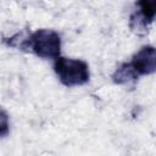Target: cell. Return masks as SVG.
<instances>
[{
    "mask_svg": "<svg viewBox=\"0 0 156 156\" xmlns=\"http://www.w3.org/2000/svg\"><path fill=\"white\" fill-rule=\"evenodd\" d=\"M5 41L10 46L32 51L40 58H57L61 52V37L54 29L41 28L21 40L11 37Z\"/></svg>",
    "mask_w": 156,
    "mask_h": 156,
    "instance_id": "cell-1",
    "label": "cell"
},
{
    "mask_svg": "<svg viewBox=\"0 0 156 156\" xmlns=\"http://www.w3.org/2000/svg\"><path fill=\"white\" fill-rule=\"evenodd\" d=\"M54 71L65 87H78L89 82L90 72L85 61L58 56L54 62Z\"/></svg>",
    "mask_w": 156,
    "mask_h": 156,
    "instance_id": "cell-2",
    "label": "cell"
},
{
    "mask_svg": "<svg viewBox=\"0 0 156 156\" xmlns=\"http://www.w3.org/2000/svg\"><path fill=\"white\" fill-rule=\"evenodd\" d=\"M136 5L138 10H135L129 17V27L136 34H145L155 18L156 2L141 0Z\"/></svg>",
    "mask_w": 156,
    "mask_h": 156,
    "instance_id": "cell-3",
    "label": "cell"
},
{
    "mask_svg": "<svg viewBox=\"0 0 156 156\" xmlns=\"http://www.w3.org/2000/svg\"><path fill=\"white\" fill-rule=\"evenodd\" d=\"M135 74L147 76L152 74L156 69V50L152 45L141 46L132 57V61L128 62Z\"/></svg>",
    "mask_w": 156,
    "mask_h": 156,
    "instance_id": "cell-4",
    "label": "cell"
},
{
    "mask_svg": "<svg viewBox=\"0 0 156 156\" xmlns=\"http://www.w3.org/2000/svg\"><path fill=\"white\" fill-rule=\"evenodd\" d=\"M135 79H138V76L135 74V72L133 71V68L128 62L119 65L112 74V80L116 84H127Z\"/></svg>",
    "mask_w": 156,
    "mask_h": 156,
    "instance_id": "cell-5",
    "label": "cell"
},
{
    "mask_svg": "<svg viewBox=\"0 0 156 156\" xmlns=\"http://www.w3.org/2000/svg\"><path fill=\"white\" fill-rule=\"evenodd\" d=\"M10 132L9 115L4 108H0V138H4Z\"/></svg>",
    "mask_w": 156,
    "mask_h": 156,
    "instance_id": "cell-6",
    "label": "cell"
}]
</instances>
